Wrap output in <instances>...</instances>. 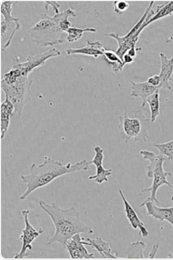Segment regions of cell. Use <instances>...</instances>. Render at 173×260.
<instances>
[{
  "label": "cell",
  "mask_w": 173,
  "mask_h": 260,
  "mask_svg": "<svg viewBox=\"0 0 173 260\" xmlns=\"http://www.w3.org/2000/svg\"><path fill=\"white\" fill-rule=\"evenodd\" d=\"M89 161L86 159L74 164L67 162L63 165L60 161L45 156L42 164L38 165L33 162L29 169L30 173L21 176V180L26 185V189L20 195L19 200H25L33 191L48 185L60 177L87 171L89 170Z\"/></svg>",
  "instance_id": "1"
},
{
  "label": "cell",
  "mask_w": 173,
  "mask_h": 260,
  "mask_svg": "<svg viewBox=\"0 0 173 260\" xmlns=\"http://www.w3.org/2000/svg\"><path fill=\"white\" fill-rule=\"evenodd\" d=\"M39 205L50 216L55 230L53 236L46 244L47 246L57 243L65 248L66 242L77 234H94L91 228L81 220L80 213L75 207L64 209L56 203L49 204L42 200Z\"/></svg>",
  "instance_id": "2"
},
{
  "label": "cell",
  "mask_w": 173,
  "mask_h": 260,
  "mask_svg": "<svg viewBox=\"0 0 173 260\" xmlns=\"http://www.w3.org/2000/svg\"><path fill=\"white\" fill-rule=\"evenodd\" d=\"M140 154L145 159L150 161V165L147 167V176L148 178H153V182L150 187L143 189L137 194L140 197L146 192H150L151 196L143 202L140 207H143L149 202H152L159 205L160 204L157 198V192L158 189L163 185H167L173 189V185L167 180L168 177L171 176L170 172H165L163 168V162L167 158L160 153L158 155L153 151L147 150H142Z\"/></svg>",
  "instance_id": "3"
},
{
  "label": "cell",
  "mask_w": 173,
  "mask_h": 260,
  "mask_svg": "<svg viewBox=\"0 0 173 260\" xmlns=\"http://www.w3.org/2000/svg\"><path fill=\"white\" fill-rule=\"evenodd\" d=\"M40 20L28 30L32 42L44 47L62 44L64 32L60 30L54 17L46 13L40 14Z\"/></svg>",
  "instance_id": "4"
},
{
  "label": "cell",
  "mask_w": 173,
  "mask_h": 260,
  "mask_svg": "<svg viewBox=\"0 0 173 260\" xmlns=\"http://www.w3.org/2000/svg\"><path fill=\"white\" fill-rule=\"evenodd\" d=\"M119 121L120 135L125 143H128L131 139H134V143L148 142L151 121L141 109L135 111L133 117H129L126 111L123 116L119 117Z\"/></svg>",
  "instance_id": "5"
},
{
  "label": "cell",
  "mask_w": 173,
  "mask_h": 260,
  "mask_svg": "<svg viewBox=\"0 0 173 260\" xmlns=\"http://www.w3.org/2000/svg\"><path fill=\"white\" fill-rule=\"evenodd\" d=\"M32 81L28 77H20L11 83L1 82V88L7 99L11 102L19 116L21 115L26 104L29 101Z\"/></svg>",
  "instance_id": "6"
},
{
  "label": "cell",
  "mask_w": 173,
  "mask_h": 260,
  "mask_svg": "<svg viewBox=\"0 0 173 260\" xmlns=\"http://www.w3.org/2000/svg\"><path fill=\"white\" fill-rule=\"evenodd\" d=\"M154 5V2L150 3L142 18L132 27L126 35L121 37L114 32L106 34L107 37L113 38L117 42L118 47L116 52L122 60L127 51L132 47L135 46L136 44L139 41V38L141 35L140 29L146 21L148 14L152 9Z\"/></svg>",
  "instance_id": "7"
},
{
  "label": "cell",
  "mask_w": 173,
  "mask_h": 260,
  "mask_svg": "<svg viewBox=\"0 0 173 260\" xmlns=\"http://www.w3.org/2000/svg\"><path fill=\"white\" fill-rule=\"evenodd\" d=\"M60 55V51L53 48L47 52L29 55L24 62H21L19 57L16 55L12 58V64L19 68L24 74L28 76L34 70L44 66L48 59Z\"/></svg>",
  "instance_id": "8"
},
{
  "label": "cell",
  "mask_w": 173,
  "mask_h": 260,
  "mask_svg": "<svg viewBox=\"0 0 173 260\" xmlns=\"http://www.w3.org/2000/svg\"><path fill=\"white\" fill-rule=\"evenodd\" d=\"M21 212L23 217L25 227L22 230V234L20 236V240L22 242L21 249L14 256V258L16 259L27 257L28 256V251L31 250L32 248V243L44 233V230L41 228L37 231L30 224L28 219L30 213L29 210H23Z\"/></svg>",
  "instance_id": "9"
},
{
  "label": "cell",
  "mask_w": 173,
  "mask_h": 260,
  "mask_svg": "<svg viewBox=\"0 0 173 260\" xmlns=\"http://www.w3.org/2000/svg\"><path fill=\"white\" fill-rule=\"evenodd\" d=\"M85 246H89V243L77 234L66 242L65 248L72 258H94V253H89Z\"/></svg>",
  "instance_id": "10"
},
{
  "label": "cell",
  "mask_w": 173,
  "mask_h": 260,
  "mask_svg": "<svg viewBox=\"0 0 173 260\" xmlns=\"http://www.w3.org/2000/svg\"><path fill=\"white\" fill-rule=\"evenodd\" d=\"M119 192L124 205L126 216L132 229L135 230L139 229L141 236L143 238L148 237L150 233L146 229L145 223L142 221L140 217L138 216L134 209L127 201L123 191L120 189Z\"/></svg>",
  "instance_id": "11"
},
{
  "label": "cell",
  "mask_w": 173,
  "mask_h": 260,
  "mask_svg": "<svg viewBox=\"0 0 173 260\" xmlns=\"http://www.w3.org/2000/svg\"><path fill=\"white\" fill-rule=\"evenodd\" d=\"M161 62V69L159 74L161 79V83L159 89L171 90L172 88L169 82L172 81L173 74V56L168 58L166 55L163 52L159 54Z\"/></svg>",
  "instance_id": "12"
},
{
  "label": "cell",
  "mask_w": 173,
  "mask_h": 260,
  "mask_svg": "<svg viewBox=\"0 0 173 260\" xmlns=\"http://www.w3.org/2000/svg\"><path fill=\"white\" fill-rule=\"evenodd\" d=\"M20 27V19L18 18L11 22H6L2 19L1 38L3 51H5L11 45L16 31Z\"/></svg>",
  "instance_id": "13"
},
{
  "label": "cell",
  "mask_w": 173,
  "mask_h": 260,
  "mask_svg": "<svg viewBox=\"0 0 173 260\" xmlns=\"http://www.w3.org/2000/svg\"><path fill=\"white\" fill-rule=\"evenodd\" d=\"M130 83L131 89L130 95L133 98H141L142 100L143 108L145 107L148 98L159 89L157 87L150 85L147 81L144 82L130 81Z\"/></svg>",
  "instance_id": "14"
},
{
  "label": "cell",
  "mask_w": 173,
  "mask_h": 260,
  "mask_svg": "<svg viewBox=\"0 0 173 260\" xmlns=\"http://www.w3.org/2000/svg\"><path fill=\"white\" fill-rule=\"evenodd\" d=\"M144 206L146 208L147 215L161 221H166L173 226V206L162 208L152 202L146 203Z\"/></svg>",
  "instance_id": "15"
},
{
  "label": "cell",
  "mask_w": 173,
  "mask_h": 260,
  "mask_svg": "<svg viewBox=\"0 0 173 260\" xmlns=\"http://www.w3.org/2000/svg\"><path fill=\"white\" fill-rule=\"evenodd\" d=\"M103 47L102 44L98 42H91L88 41L86 46L79 48H68L66 50L68 55L74 54H81L85 56H92L97 58L103 55Z\"/></svg>",
  "instance_id": "16"
},
{
  "label": "cell",
  "mask_w": 173,
  "mask_h": 260,
  "mask_svg": "<svg viewBox=\"0 0 173 260\" xmlns=\"http://www.w3.org/2000/svg\"><path fill=\"white\" fill-rule=\"evenodd\" d=\"M15 108L14 105L6 98L1 105V138L3 140L8 132L12 116Z\"/></svg>",
  "instance_id": "17"
},
{
  "label": "cell",
  "mask_w": 173,
  "mask_h": 260,
  "mask_svg": "<svg viewBox=\"0 0 173 260\" xmlns=\"http://www.w3.org/2000/svg\"><path fill=\"white\" fill-rule=\"evenodd\" d=\"M87 241L89 243V246L96 250L103 258H120L112 253V249L110 243L103 240L101 238L96 237L94 239L87 238Z\"/></svg>",
  "instance_id": "18"
},
{
  "label": "cell",
  "mask_w": 173,
  "mask_h": 260,
  "mask_svg": "<svg viewBox=\"0 0 173 260\" xmlns=\"http://www.w3.org/2000/svg\"><path fill=\"white\" fill-rule=\"evenodd\" d=\"M172 14L173 1L168 2L165 5L157 6L156 11H155V14L154 16L151 18V19L148 22H145L143 24V26H142L140 29V32L142 34V32L146 27H147V26H148L155 21L163 19L167 16H171Z\"/></svg>",
  "instance_id": "19"
},
{
  "label": "cell",
  "mask_w": 173,
  "mask_h": 260,
  "mask_svg": "<svg viewBox=\"0 0 173 260\" xmlns=\"http://www.w3.org/2000/svg\"><path fill=\"white\" fill-rule=\"evenodd\" d=\"M103 56L108 63L111 65L114 73L117 74L123 70L125 64L116 51L105 47L103 49Z\"/></svg>",
  "instance_id": "20"
},
{
  "label": "cell",
  "mask_w": 173,
  "mask_h": 260,
  "mask_svg": "<svg viewBox=\"0 0 173 260\" xmlns=\"http://www.w3.org/2000/svg\"><path fill=\"white\" fill-rule=\"evenodd\" d=\"M59 28L64 32H66L68 29L72 27V23L69 21L68 18L76 17L77 14L72 9H67L62 13L56 14L54 16Z\"/></svg>",
  "instance_id": "21"
},
{
  "label": "cell",
  "mask_w": 173,
  "mask_h": 260,
  "mask_svg": "<svg viewBox=\"0 0 173 260\" xmlns=\"http://www.w3.org/2000/svg\"><path fill=\"white\" fill-rule=\"evenodd\" d=\"M146 244L141 241H137L130 244L125 252L126 257L128 258H145L144 251Z\"/></svg>",
  "instance_id": "22"
},
{
  "label": "cell",
  "mask_w": 173,
  "mask_h": 260,
  "mask_svg": "<svg viewBox=\"0 0 173 260\" xmlns=\"http://www.w3.org/2000/svg\"><path fill=\"white\" fill-rule=\"evenodd\" d=\"M149 106L151 112V121L154 122L160 116V103L159 89H158L151 95H150L147 102Z\"/></svg>",
  "instance_id": "23"
},
{
  "label": "cell",
  "mask_w": 173,
  "mask_h": 260,
  "mask_svg": "<svg viewBox=\"0 0 173 260\" xmlns=\"http://www.w3.org/2000/svg\"><path fill=\"white\" fill-rule=\"evenodd\" d=\"M97 29L94 27L80 28L72 26L66 31V40L69 43H73L80 40L85 32H95Z\"/></svg>",
  "instance_id": "24"
},
{
  "label": "cell",
  "mask_w": 173,
  "mask_h": 260,
  "mask_svg": "<svg viewBox=\"0 0 173 260\" xmlns=\"http://www.w3.org/2000/svg\"><path fill=\"white\" fill-rule=\"evenodd\" d=\"M96 174L94 175L89 176L88 179L99 184H101L105 182H108V177L112 175L113 170L112 169H106L103 168V166L96 167Z\"/></svg>",
  "instance_id": "25"
},
{
  "label": "cell",
  "mask_w": 173,
  "mask_h": 260,
  "mask_svg": "<svg viewBox=\"0 0 173 260\" xmlns=\"http://www.w3.org/2000/svg\"><path fill=\"white\" fill-rule=\"evenodd\" d=\"M157 148L160 153L165 156L173 164V140L164 143L152 144Z\"/></svg>",
  "instance_id": "26"
},
{
  "label": "cell",
  "mask_w": 173,
  "mask_h": 260,
  "mask_svg": "<svg viewBox=\"0 0 173 260\" xmlns=\"http://www.w3.org/2000/svg\"><path fill=\"white\" fill-rule=\"evenodd\" d=\"M16 3L13 1H4L2 3L1 13L5 21L11 22L17 18L12 15L13 6Z\"/></svg>",
  "instance_id": "27"
},
{
  "label": "cell",
  "mask_w": 173,
  "mask_h": 260,
  "mask_svg": "<svg viewBox=\"0 0 173 260\" xmlns=\"http://www.w3.org/2000/svg\"><path fill=\"white\" fill-rule=\"evenodd\" d=\"M94 151L95 154L92 159L89 161V165H93L95 167L102 166L103 160L105 158L103 149L99 146H95L94 147Z\"/></svg>",
  "instance_id": "28"
},
{
  "label": "cell",
  "mask_w": 173,
  "mask_h": 260,
  "mask_svg": "<svg viewBox=\"0 0 173 260\" xmlns=\"http://www.w3.org/2000/svg\"><path fill=\"white\" fill-rule=\"evenodd\" d=\"M114 12L117 14H121L129 8V4L125 1L115 2L114 3Z\"/></svg>",
  "instance_id": "29"
},
{
  "label": "cell",
  "mask_w": 173,
  "mask_h": 260,
  "mask_svg": "<svg viewBox=\"0 0 173 260\" xmlns=\"http://www.w3.org/2000/svg\"><path fill=\"white\" fill-rule=\"evenodd\" d=\"M44 7L47 11L49 10V8L50 7L53 9L56 14L60 13L59 9L61 6L56 2H45L44 3Z\"/></svg>",
  "instance_id": "30"
},
{
  "label": "cell",
  "mask_w": 173,
  "mask_h": 260,
  "mask_svg": "<svg viewBox=\"0 0 173 260\" xmlns=\"http://www.w3.org/2000/svg\"><path fill=\"white\" fill-rule=\"evenodd\" d=\"M147 81L150 85L159 88L161 83V79L159 75H155L150 77Z\"/></svg>",
  "instance_id": "31"
},
{
  "label": "cell",
  "mask_w": 173,
  "mask_h": 260,
  "mask_svg": "<svg viewBox=\"0 0 173 260\" xmlns=\"http://www.w3.org/2000/svg\"><path fill=\"white\" fill-rule=\"evenodd\" d=\"M142 50V47L136 48L135 46H133L127 51L126 54L134 58L135 57H136L137 52L140 51Z\"/></svg>",
  "instance_id": "32"
},
{
  "label": "cell",
  "mask_w": 173,
  "mask_h": 260,
  "mask_svg": "<svg viewBox=\"0 0 173 260\" xmlns=\"http://www.w3.org/2000/svg\"><path fill=\"white\" fill-rule=\"evenodd\" d=\"M123 61L124 64H131L134 61V58L127 54H125L123 57Z\"/></svg>",
  "instance_id": "33"
},
{
  "label": "cell",
  "mask_w": 173,
  "mask_h": 260,
  "mask_svg": "<svg viewBox=\"0 0 173 260\" xmlns=\"http://www.w3.org/2000/svg\"><path fill=\"white\" fill-rule=\"evenodd\" d=\"M159 248V245H154V247L151 251V252L150 254V258H154L155 257V255L156 254V252Z\"/></svg>",
  "instance_id": "34"
},
{
  "label": "cell",
  "mask_w": 173,
  "mask_h": 260,
  "mask_svg": "<svg viewBox=\"0 0 173 260\" xmlns=\"http://www.w3.org/2000/svg\"><path fill=\"white\" fill-rule=\"evenodd\" d=\"M168 257H170V258L173 257V254H169Z\"/></svg>",
  "instance_id": "35"
},
{
  "label": "cell",
  "mask_w": 173,
  "mask_h": 260,
  "mask_svg": "<svg viewBox=\"0 0 173 260\" xmlns=\"http://www.w3.org/2000/svg\"><path fill=\"white\" fill-rule=\"evenodd\" d=\"M170 200H171V202H172V203H173V194L172 195V196H171V198Z\"/></svg>",
  "instance_id": "36"
}]
</instances>
